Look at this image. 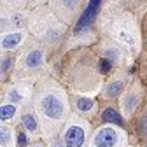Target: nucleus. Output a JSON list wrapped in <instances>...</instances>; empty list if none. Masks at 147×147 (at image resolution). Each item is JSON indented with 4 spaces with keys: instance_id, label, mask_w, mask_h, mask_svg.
I'll return each mask as SVG.
<instances>
[{
    "instance_id": "nucleus-1",
    "label": "nucleus",
    "mask_w": 147,
    "mask_h": 147,
    "mask_svg": "<svg viewBox=\"0 0 147 147\" xmlns=\"http://www.w3.org/2000/svg\"><path fill=\"white\" fill-rule=\"evenodd\" d=\"M100 4H102V0H89L88 7L84 9V12L81 14V18H79L77 23H76V32H82L84 28H88L91 23H93V20H95L96 14H98Z\"/></svg>"
},
{
    "instance_id": "nucleus-2",
    "label": "nucleus",
    "mask_w": 147,
    "mask_h": 147,
    "mask_svg": "<svg viewBox=\"0 0 147 147\" xmlns=\"http://www.w3.org/2000/svg\"><path fill=\"white\" fill-rule=\"evenodd\" d=\"M40 107H42V112L51 119H61L63 117V103L56 96H53V95L44 96Z\"/></svg>"
},
{
    "instance_id": "nucleus-3",
    "label": "nucleus",
    "mask_w": 147,
    "mask_h": 147,
    "mask_svg": "<svg viewBox=\"0 0 147 147\" xmlns=\"http://www.w3.org/2000/svg\"><path fill=\"white\" fill-rule=\"evenodd\" d=\"M95 147H114L117 144V133L112 128H102L93 138Z\"/></svg>"
},
{
    "instance_id": "nucleus-4",
    "label": "nucleus",
    "mask_w": 147,
    "mask_h": 147,
    "mask_svg": "<svg viewBox=\"0 0 147 147\" xmlns=\"http://www.w3.org/2000/svg\"><path fill=\"white\" fill-rule=\"evenodd\" d=\"M84 144V130L81 126H70L65 133V145L67 147H81Z\"/></svg>"
},
{
    "instance_id": "nucleus-5",
    "label": "nucleus",
    "mask_w": 147,
    "mask_h": 147,
    "mask_svg": "<svg viewBox=\"0 0 147 147\" xmlns=\"http://www.w3.org/2000/svg\"><path fill=\"white\" fill-rule=\"evenodd\" d=\"M102 117H103V121H107V123H114V124H119V126L124 124V119L121 117L119 112H116L114 109H105L103 114H102Z\"/></svg>"
},
{
    "instance_id": "nucleus-6",
    "label": "nucleus",
    "mask_w": 147,
    "mask_h": 147,
    "mask_svg": "<svg viewBox=\"0 0 147 147\" xmlns=\"http://www.w3.org/2000/svg\"><path fill=\"white\" fill-rule=\"evenodd\" d=\"M21 40V33H11V35H5L2 39V46L5 49H14Z\"/></svg>"
},
{
    "instance_id": "nucleus-7",
    "label": "nucleus",
    "mask_w": 147,
    "mask_h": 147,
    "mask_svg": "<svg viewBox=\"0 0 147 147\" xmlns=\"http://www.w3.org/2000/svg\"><path fill=\"white\" fill-rule=\"evenodd\" d=\"M40 61H42V54H40L39 51H32L28 56H26V67H30V68L39 67Z\"/></svg>"
},
{
    "instance_id": "nucleus-8",
    "label": "nucleus",
    "mask_w": 147,
    "mask_h": 147,
    "mask_svg": "<svg viewBox=\"0 0 147 147\" xmlns=\"http://www.w3.org/2000/svg\"><path fill=\"white\" fill-rule=\"evenodd\" d=\"M76 105H77V109L81 110V112H88V110L93 109V102H91L89 98H77Z\"/></svg>"
},
{
    "instance_id": "nucleus-9",
    "label": "nucleus",
    "mask_w": 147,
    "mask_h": 147,
    "mask_svg": "<svg viewBox=\"0 0 147 147\" xmlns=\"http://www.w3.org/2000/svg\"><path fill=\"white\" fill-rule=\"evenodd\" d=\"M121 88H123L121 82H112V84L107 88V95H109V96H116V95H119Z\"/></svg>"
},
{
    "instance_id": "nucleus-10",
    "label": "nucleus",
    "mask_w": 147,
    "mask_h": 147,
    "mask_svg": "<svg viewBox=\"0 0 147 147\" xmlns=\"http://www.w3.org/2000/svg\"><path fill=\"white\" fill-rule=\"evenodd\" d=\"M14 112H16V110H14L12 105H4V107H2V119H4V121L11 119V117L14 116Z\"/></svg>"
},
{
    "instance_id": "nucleus-11",
    "label": "nucleus",
    "mask_w": 147,
    "mask_h": 147,
    "mask_svg": "<svg viewBox=\"0 0 147 147\" xmlns=\"http://www.w3.org/2000/svg\"><path fill=\"white\" fill-rule=\"evenodd\" d=\"M23 126L26 128V130L33 131L35 128H37V123H35V119H33L32 116H25V117H23Z\"/></svg>"
},
{
    "instance_id": "nucleus-12",
    "label": "nucleus",
    "mask_w": 147,
    "mask_h": 147,
    "mask_svg": "<svg viewBox=\"0 0 147 147\" xmlns=\"http://www.w3.org/2000/svg\"><path fill=\"white\" fill-rule=\"evenodd\" d=\"M98 68H100V72H102V74H107V72L110 70V61H109L107 58L100 60V63H98Z\"/></svg>"
},
{
    "instance_id": "nucleus-13",
    "label": "nucleus",
    "mask_w": 147,
    "mask_h": 147,
    "mask_svg": "<svg viewBox=\"0 0 147 147\" xmlns=\"http://www.w3.org/2000/svg\"><path fill=\"white\" fill-rule=\"evenodd\" d=\"M18 147H26V135L23 131L18 135Z\"/></svg>"
},
{
    "instance_id": "nucleus-14",
    "label": "nucleus",
    "mask_w": 147,
    "mask_h": 147,
    "mask_svg": "<svg viewBox=\"0 0 147 147\" xmlns=\"http://www.w3.org/2000/svg\"><path fill=\"white\" fill-rule=\"evenodd\" d=\"M9 133H7V130H2V145H7V140H9Z\"/></svg>"
},
{
    "instance_id": "nucleus-15",
    "label": "nucleus",
    "mask_w": 147,
    "mask_h": 147,
    "mask_svg": "<svg viewBox=\"0 0 147 147\" xmlns=\"http://www.w3.org/2000/svg\"><path fill=\"white\" fill-rule=\"evenodd\" d=\"M9 96H11V100H14V102H18V100H20V93H18V91H11V93H9Z\"/></svg>"
},
{
    "instance_id": "nucleus-16",
    "label": "nucleus",
    "mask_w": 147,
    "mask_h": 147,
    "mask_svg": "<svg viewBox=\"0 0 147 147\" xmlns=\"http://www.w3.org/2000/svg\"><path fill=\"white\" fill-rule=\"evenodd\" d=\"M9 65H11V61H9V60H4V63H2V72H5Z\"/></svg>"
}]
</instances>
